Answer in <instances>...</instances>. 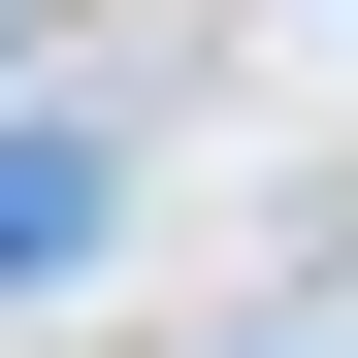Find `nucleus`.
<instances>
[{
    "mask_svg": "<svg viewBox=\"0 0 358 358\" xmlns=\"http://www.w3.org/2000/svg\"><path fill=\"white\" fill-rule=\"evenodd\" d=\"M98 261V131H0V293H66Z\"/></svg>",
    "mask_w": 358,
    "mask_h": 358,
    "instance_id": "obj_1",
    "label": "nucleus"
},
{
    "mask_svg": "<svg viewBox=\"0 0 358 358\" xmlns=\"http://www.w3.org/2000/svg\"><path fill=\"white\" fill-rule=\"evenodd\" d=\"M0 66H33V0H0Z\"/></svg>",
    "mask_w": 358,
    "mask_h": 358,
    "instance_id": "obj_2",
    "label": "nucleus"
}]
</instances>
